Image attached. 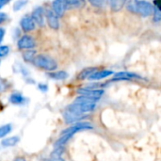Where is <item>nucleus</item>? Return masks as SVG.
I'll list each match as a JSON object with an SVG mask.
<instances>
[{
	"mask_svg": "<svg viewBox=\"0 0 161 161\" xmlns=\"http://www.w3.org/2000/svg\"><path fill=\"white\" fill-rule=\"evenodd\" d=\"M126 8L130 12L139 14L142 17H148L154 12L153 4L146 0H132L127 4Z\"/></svg>",
	"mask_w": 161,
	"mask_h": 161,
	"instance_id": "1",
	"label": "nucleus"
},
{
	"mask_svg": "<svg viewBox=\"0 0 161 161\" xmlns=\"http://www.w3.org/2000/svg\"><path fill=\"white\" fill-rule=\"evenodd\" d=\"M32 63L36 67L41 68L45 71H48V72H54L58 68L57 61L50 56L44 55V54L36 55L32 60Z\"/></svg>",
	"mask_w": 161,
	"mask_h": 161,
	"instance_id": "2",
	"label": "nucleus"
},
{
	"mask_svg": "<svg viewBox=\"0 0 161 161\" xmlns=\"http://www.w3.org/2000/svg\"><path fill=\"white\" fill-rule=\"evenodd\" d=\"M96 104L95 103H78L75 102L74 104L67 107V109L75 112L77 114H86L92 112L95 109Z\"/></svg>",
	"mask_w": 161,
	"mask_h": 161,
	"instance_id": "3",
	"label": "nucleus"
},
{
	"mask_svg": "<svg viewBox=\"0 0 161 161\" xmlns=\"http://www.w3.org/2000/svg\"><path fill=\"white\" fill-rule=\"evenodd\" d=\"M77 93H79L80 95L89 97L92 100H94L95 102H97L101 96L104 94V90L101 89H91V88H81L77 90Z\"/></svg>",
	"mask_w": 161,
	"mask_h": 161,
	"instance_id": "4",
	"label": "nucleus"
},
{
	"mask_svg": "<svg viewBox=\"0 0 161 161\" xmlns=\"http://www.w3.org/2000/svg\"><path fill=\"white\" fill-rule=\"evenodd\" d=\"M35 46H36V42L34 38L30 35H24L17 42V47L21 50L33 49Z\"/></svg>",
	"mask_w": 161,
	"mask_h": 161,
	"instance_id": "5",
	"label": "nucleus"
},
{
	"mask_svg": "<svg viewBox=\"0 0 161 161\" xmlns=\"http://www.w3.org/2000/svg\"><path fill=\"white\" fill-rule=\"evenodd\" d=\"M93 126L92 125L91 123H88V122H78L76 123L75 125H72L66 129H64L62 132H61V135H64V134H75L76 132L80 131V130H87V129H92Z\"/></svg>",
	"mask_w": 161,
	"mask_h": 161,
	"instance_id": "6",
	"label": "nucleus"
},
{
	"mask_svg": "<svg viewBox=\"0 0 161 161\" xmlns=\"http://www.w3.org/2000/svg\"><path fill=\"white\" fill-rule=\"evenodd\" d=\"M31 18L33 19L34 23L40 26H43L45 24V11L42 7L36 8L31 14Z\"/></svg>",
	"mask_w": 161,
	"mask_h": 161,
	"instance_id": "7",
	"label": "nucleus"
},
{
	"mask_svg": "<svg viewBox=\"0 0 161 161\" xmlns=\"http://www.w3.org/2000/svg\"><path fill=\"white\" fill-rule=\"evenodd\" d=\"M86 117L85 114H77L75 112H73L69 109H65L63 112V119L66 124H74V123H78L81 120H83Z\"/></svg>",
	"mask_w": 161,
	"mask_h": 161,
	"instance_id": "8",
	"label": "nucleus"
},
{
	"mask_svg": "<svg viewBox=\"0 0 161 161\" xmlns=\"http://www.w3.org/2000/svg\"><path fill=\"white\" fill-rule=\"evenodd\" d=\"M67 8L68 5L66 0H54L52 2V10L58 17L62 16Z\"/></svg>",
	"mask_w": 161,
	"mask_h": 161,
	"instance_id": "9",
	"label": "nucleus"
},
{
	"mask_svg": "<svg viewBox=\"0 0 161 161\" xmlns=\"http://www.w3.org/2000/svg\"><path fill=\"white\" fill-rule=\"evenodd\" d=\"M45 19L46 22L48 24V25L52 28V29H58L59 27V21H58V17L53 12L52 9H47L45 11Z\"/></svg>",
	"mask_w": 161,
	"mask_h": 161,
	"instance_id": "10",
	"label": "nucleus"
},
{
	"mask_svg": "<svg viewBox=\"0 0 161 161\" xmlns=\"http://www.w3.org/2000/svg\"><path fill=\"white\" fill-rule=\"evenodd\" d=\"M142 79V77L135 73L130 72H119L114 74V77L111 81H122V80H131V79Z\"/></svg>",
	"mask_w": 161,
	"mask_h": 161,
	"instance_id": "11",
	"label": "nucleus"
},
{
	"mask_svg": "<svg viewBox=\"0 0 161 161\" xmlns=\"http://www.w3.org/2000/svg\"><path fill=\"white\" fill-rule=\"evenodd\" d=\"M20 25L25 32H29V31H32L35 29L36 24L34 23V21L30 15H25L21 19Z\"/></svg>",
	"mask_w": 161,
	"mask_h": 161,
	"instance_id": "12",
	"label": "nucleus"
},
{
	"mask_svg": "<svg viewBox=\"0 0 161 161\" xmlns=\"http://www.w3.org/2000/svg\"><path fill=\"white\" fill-rule=\"evenodd\" d=\"M113 74H114L113 71H110V70H102V71H97L96 70L93 74H92L89 76V79L90 80H100V79L108 77Z\"/></svg>",
	"mask_w": 161,
	"mask_h": 161,
	"instance_id": "13",
	"label": "nucleus"
},
{
	"mask_svg": "<svg viewBox=\"0 0 161 161\" xmlns=\"http://www.w3.org/2000/svg\"><path fill=\"white\" fill-rule=\"evenodd\" d=\"M25 97L20 92H12L8 98V101L13 105H23L25 103Z\"/></svg>",
	"mask_w": 161,
	"mask_h": 161,
	"instance_id": "14",
	"label": "nucleus"
},
{
	"mask_svg": "<svg viewBox=\"0 0 161 161\" xmlns=\"http://www.w3.org/2000/svg\"><path fill=\"white\" fill-rule=\"evenodd\" d=\"M108 1L111 10L114 12L120 11L127 2V0H108Z\"/></svg>",
	"mask_w": 161,
	"mask_h": 161,
	"instance_id": "15",
	"label": "nucleus"
},
{
	"mask_svg": "<svg viewBox=\"0 0 161 161\" xmlns=\"http://www.w3.org/2000/svg\"><path fill=\"white\" fill-rule=\"evenodd\" d=\"M20 142V138L18 136H12L8 138H5L1 141V145L3 147H13Z\"/></svg>",
	"mask_w": 161,
	"mask_h": 161,
	"instance_id": "16",
	"label": "nucleus"
},
{
	"mask_svg": "<svg viewBox=\"0 0 161 161\" xmlns=\"http://www.w3.org/2000/svg\"><path fill=\"white\" fill-rule=\"evenodd\" d=\"M49 77H51L52 79H55V80H64L66 79L69 75L67 72L65 71H57V72H50L48 74Z\"/></svg>",
	"mask_w": 161,
	"mask_h": 161,
	"instance_id": "17",
	"label": "nucleus"
},
{
	"mask_svg": "<svg viewBox=\"0 0 161 161\" xmlns=\"http://www.w3.org/2000/svg\"><path fill=\"white\" fill-rule=\"evenodd\" d=\"M96 71V68L95 67H89V68H85L83 69L77 75V78L80 79V80H84L86 78H89V76L93 74L94 72Z\"/></svg>",
	"mask_w": 161,
	"mask_h": 161,
	"instance_id": "18",
	"label": "nucleus"
},
{
	"mask_svg": "<svg viewBox=\"0 0 161 161\" xmlns=\"http://www.w3.org/2000/svg\"><path fill=\"white\" fill-rule=\"evenodd\" d=\"M74 136V134H64V135H61L59 139H58V141L55 142V147H59V146H64L71 139L72 137Z\"/></svg>",
	"mask_w": 161,
	"mask_h": 161,
	"instance_id": "19",
	"label": "nucleus"
},
{
	"mask_svg": "<svg viewBox=\"0 0 161 161\" xmlns=\"http://www.w3.org/2000/svg\"><path fill=\"white\" fill-rule=\"evenodd\" d=\"M154 17H153V20L154 22L156 23H159L161 20V11L160 8H159V3H158V0H155L154 2Z\"/></svg>",
	"mask_w": 161,
	"mask_h": 161,
	"instance_id": "20",
	"label": "nucleus"
},
{
	"mask_svg": "<svg viewBox=\"0 0 161 161\" xmlns=\"http://www.w3.org/2000/svg\"><path fill=\"white\" fill-rule=\"evenodd\" d=\"M12 130V125L10 124H6L0 126V139H4Z\"/></svg>",
	"mask_w": 161,
	"mask_h": 161,
	"instance_id": "21",
	"label": "nucleus"
},
{
	"mask_svg": "<svg viewBox=\"0 0 161 161\" xmlns=\"http://www.w3.org/2000/svg\"><path fill=\"white\" fill-rule=\"evenodd\" d=\"M35 56H36V51L35 50H27V51L23 53V58L26 62H32Z\"/></svg>",
	"mask_w": 161,
	"mask_h": 161,
	"instance_id": "22",
	"label": "nucleus"
},
{
	"mask_svg": "<svg viewBox=\"0 0 161 161\" xmlns=\"http://www.w3.org/2000/svg\"><path fill=\"white\" fill-rule=\"evenodd\" d=\"M68 8H81L85 5V0H66Z\"/></svg>",
	"mask_w": 161,
	"mask_h": 161,
	"instance_id": "23",
	"label": "nucleus"
},
{
	"mask_svg": "<svg viewBox=\"0 0 161 161\" xmlns=\"http://www.w3.org/2000/svg\"><path fill=\"white\" fill-rule=\"evenodd\" d=\"M27 3H28V0H17V1H15L13 4V10L14 11L21 10Z\"/></svg>",
	"mask_w": 161,
	"mask_h": 161,
	"instance_id": "24",
	"label": "nucleus"
},
{
	"mask_svg": "<svg viewBox=\"0 0 161 161\" xmlns=\"http://www.w3.org/2000/svg\"><path fill=\"white\" fill-rule=\"evenodd\" d=\"M65 152V147L64 146H59L56 147L55 150L51 153V158H61L62 154Z\"/></svg>",
	"mask_w": 161,
	"mask_h": 161,
	"instance_id": "25",
	"label": "nucleus"
},
{
	"mask_svg": "<svg viewBox=\"0 0 161 161\" xmlns=\"http://www.w3.org/2000/svg\"><path fill=\"white\" fill-rule=\"evenodd\" d=\"M9 88V83L3 78H0V93L6 92Z\"/></svg>",
	"mask_w": 161,
	"mask_h": 161,
	"instance_id": "26",
	"label": "nucleus"
},
{
	"mask_svg": "<svg viewBox=\"0 0 161 161\" xmlns=\"http://www.w3.org/2000/svg\"><path fill=\"white\" fill-rule=\"evenodd\" d=\"M92 6L95 8H103L106 4V0H88Z\"/></svg>",
	"mask_w": 161,
	"mask_h": 161,
	"instance_id": "27",
	"label": "nucleus"
},
{
	"mask_svg": "<svg viewBox=\"0 0 161 161\" xmlns=\"http://www.w3.org/2000/svg\"><path fill=\"white\" fill-rule=\"evenodd\" d=\"M9 53V47L8 45H0V58L6 57Z\"/></svg>",
	"mask_w": 161,
	"mask_h": 161,
	"instance_id": "28",
	"label": "nucleus"
},
{
	"mask_svg": "<svg viewBox=\"0 0 161 161\" xmlns=\"http://www.w3.org/2000/svg\"><path fill=\"white\" fill-rule=\"evenodd\" d=\"M8 19V15L5 12H0V24L4 23Z\"/></svg>",
	"mask_w": 161,
	"mask_h": 161,
	"instance_id": "29",
	"label": "nucleus"
},
{
	"mask_svg": "<svg viewBox=\"0 0 161 161\" xmlns=\"http://www.w3.org/2000/svg\"><path fill=\"white\" fill-rule=\"evenodd\" d=\"M39 90L40 91H42V92H46L47 90H48V87H47V85L46 84H39Z\"/></svg>",
	"mask_w": 161,
	"mask_h": 161,
	"instance_id": "30",
	"label": "nucleus"
},
{
	"mask_svg": "<svg viewBox=\"0 0 161 161\" xmlns=\"http://www.w3.org/2000/svg\"><path fill=\"white\" fill-rule=\"evenodd\" d=\"M5 33H6V30H5V28H3V27H0V43L3 42V39H4Z\"/></svg>",
	"mask_w": 161,
	"mask_h": 161,
	"instance_id": "31",
	"label": "nucleus"
},
{
	"mask_svg": "<svg viewBox=\"0 0 161 161\" xmlns=\"http://www.w3.org/2000/svg\"><path fill=\"white\" fill-rule=\"evenodd\" d=\"M10 0H0V8H2L4 6H6Z\"/></svg>",
	"mask_w": 161,
	"mask_h": 161,
	"instance_id": "32",
	"label": "nucleus"
},
{
	"mask_svg": "<svg viewBox=\"0 0 161 161\" xmlns=\"http://www.w3.org/2000/svg\"><path fill=\"white\" fill-rule=\"evenodd\" d=\"M13 161H26V159L24 157H17L13 159Z\"/></svg>",
	"mask_w": 161,
	"mask_h": 161,
	"instance_id": "33",
	"label": "nucleus"
},
{
	"mask_svg": "<svg viewBox=\"0 0 161 161\" xmlns=\"http://www.w3.org/2000/svg\"><path fill=\"white\" fill-rule=\"evenodd\" d=\"M48 161H64L62 158H51Z\"/></svg>",
	"mask_w": 161,
	"mask_h": 161,
	"instance_id": "34",
	"label": "nucleus"
}]
</instances>
